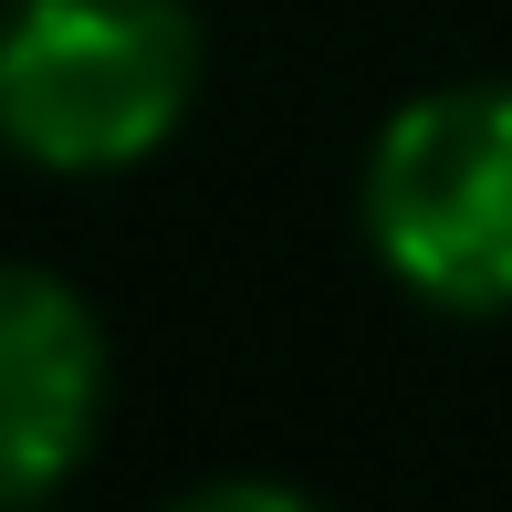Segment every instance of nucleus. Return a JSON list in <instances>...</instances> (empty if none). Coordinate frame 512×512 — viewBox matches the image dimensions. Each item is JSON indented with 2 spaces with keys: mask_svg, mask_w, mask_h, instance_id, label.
<instances>
[{
  "mask_svg": "<svg viewBox=\"0 0 512 512\" xmlns=\"http://www.w3.org/2000/svg\"><path fill=\"white\" fill-rule=\"evenodd\" d=\"M168 512H335V502L293 492V481H262V471H241V481H199V492H178Z\"/></svg>",
  "mask_w": 512,
  "mask_h": 512,
  "instance_id": "obj_4",
  "label": "nucleus"
},
{
  "mask_svg": "<svg viewBox=\"0 0 512 512\" xmlns=\"http://www.w3.org/2000/svg\"><path fill=\"white\" fill-rule=\"evenodd\" d=\"M387 283L439 314H512V84H429L377 126L356 189Z\"/></svg>",
  "mask_w": 512,
  "mask_h": 512,
  "instance_id": "obj_2",
  "label": "nucleus"
},
{
  "mask_svg": "<svg viewBox=\"0 0 512 512\" xmlns=\"http://www.w3.org/2000/svg\"><path fill=\"white\" fill-rule=\"evenodd\" d=\"M199 105L189 0H11L0 11V147L42 178H126Z\"/></svg>",
  "mask_w": 512,
  "mask_h": 512,
  "instance_id": "obj_1",
  "label": "nucleus"
},
{
  "mask_svg": "<svg viewBox=\"0 0 512 512\" xmlns=\"http://www.w3.org/2000/svg\"><path fill=\"white\" fill-rule=\"evenodd\" d=\"M105 387L95 304L42 262H0V512H42L95 460Z\"/></svg>",
  "mask_w": 512,
  "mask_h": 512,
  "instance_id": "obj_3",
  "label": "nucleus"
}]
</instances>
